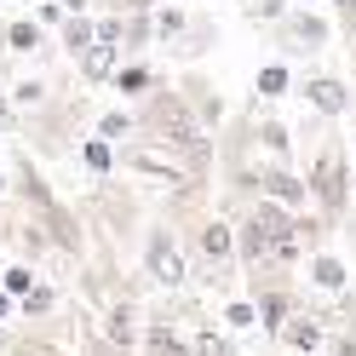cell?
<instances>
[{"label":"cell","instance_id":"cell-1","mask_svg":"<svg viewBox=\"0 0 356 356\" xmlns=\"http://www.w3.org/2000/svg\"><path fill=\"white\" fill-rule=\"evenodd\" d=\"M305 190H310V207H316L327 225H339L350 213V161H345V144L333 138V132H327V144H316V155H310Z\"/></svg>","mask_w":356,"mask_h":356},{"label":"cell","instance_id":"cell-2","mask_svg":"<svg viewBox=\"0 0 356 356\" xmlns=\"http://www.w3.org/2000/svg\"><path fill=\"white\" fill-rule=\"evenodd\" d=\"M264 29H270V47L282 58H316L327 47V35H333V24L322 12H310V6H287L276 24H264Z\"/></svg>","mask_w":356,"mask_h":356},{"label":"cell","instance_id":"cell-3","mask_svg":"<svg viewBox=\"0 0 356 356\" xmlns=\"http://www.w3.org/2000/svg\"><path fill=\"white\" fill-rule=\"evenodd\" d=\"M17 178H24V195H29V207H35V225L52 236V248H58V253H81V225H75L70 213H63V202H58V195H47L40 172L24 161V167H17Z\"/></svg>","mask_w":356,"mask_h":356},{"label":"cell","instance_id":"cell-4","mask_svg":"<svg viewBox=\"0 0 356 356\" xmlns=\"http://www.w3.org/2000/svg\"><path fill=\"white\" fill-rule=\"evenodd\" d=\"M144 282L167 287V293H184V287H190V253L178 248V236L167 225L144 230Z\"/></svg>","mask_w":356,"mask_h":356},{"label":"cell","instance_id":"cell-5","mask_svg":"<svg viewBox=\"0 0 356 356\" xmlns=\"http://www.w3.org/2000/svg\"><path fill=\"white\" fill-rule=\"evenodd\" d=\"M327 322H322V310H287V322L270 333V339H282V350H293V356H322L327 350Z\"/></svg>","mask_w":356,"mask_h":356},{"label":"cell","instance_id":"cell-6","mask_svg":"<svg viewBox=\"0 0 356 356\" xmlns=\"http://www.w3.org/2000/svg\"><path fill=\"white\" fill-rule=\"evenodd\" d=\"M253 195H270V202H282L287 213H305V207H310L305 178L287 167V161H270V167H264V178H259V190H253Z\"/></svg>","mask_w":356,"mask_h":356},{"label":"cell","instance_id":"cell-7","mask_svg":"<svg viewBox=\"0 0 356 356\" xmlns=\"http://www.w3.org/2000/svg\"><path fill=\"white\" fill-rule=\"evenodd\" d=\"M305 104L316 109V115H327V121H339L345 109H350V86L339 81V75H305Z\"/></svg>","mask_w":356,"mask_h":356},{"label":"cell","instance_id":"cell-8","mask_svg":"<svg viewBox=\"0 0 356 356\" xmlns=\"http://www.w3.org/2000/svg\"><path fill=\"white\" fill-rule=\"evenodd\" d=\"M98 333H104L109 345H127V350H138V339H144V310L132 305V299H115Z\"/></svg>","mask_w":356,"mask_h":356},{"label":"cell","instance_id":"cell-9","mask_svg":"<svg viewBox=\"0 0 356 356\" xmlns=\"http://www.w3.org/2000/svg\"><path fill=\"white\" fill-rule=\"evenodd\" d=\"M195 253L207 264H236V225L230 218H207V225L195 230Z\"/></svg>","mask_w":356,"mask_h":356},{"label":"cell","instance_id":"cell-10","mask_svg":"<svg viewBox=\"0 0 356 356\" xmlns=\"http://www.w3.org/2000/svg\"><path fill=\"white\" fill-rule=\"evenodd\" d=\"M178 92H184V104H190V115L202 121V127H218V121H225V98H218V86H213V81H202V75H190L184 86H178Z\"/></svg>","mask_w":356,"mask_h":356},{"label":"cell","instance_id":"cell-11","mask_svg":"<svg viewBox=\"0 0 356 356\" xmlns=\"http://www.w3.org/2000/svg\"><path fill=\"white\" fill-rule=\"evenodd\" d=\"M81 81H92V86H109V75L121 70V40H92L81 58Z\"/></svg>","mask_w":356,"mask_h":356},{"label":"cell","instance_id":"cell-12","mask_svg":"<svg viewBox=\"0 0 356 356\" xmlns=\"http://www.w3.org/2000/svg\"><path fill=\"white\" fill-rule=\"evenodd\" d=\"M310 287H316V293H327V299H339L345 287H350V270H345V259L339 253H310Z\"/></svg>","mask_w":356,"mask_h":356},{"label":"cell","instance_id":"cell-13","mask_svg":"<svg viewBox=\"0 0 356 356\" xmlns=\"http://www.w3.org/2000/svg\"><path fill=\"white\" fill-rule=\"evenodd\" d=\"M0 40H6L12 58H35L47 52V29L35 24V17H12V24H0Z\"/></svg>","mask_w":356,"mask_h":356},{"label":"cell","instance_id":"cell-14","mask_svg":"<svg viewBox=\"0 0 356 356\" xmlns=\"http://www.w3.org/2000/svg\"><path fill=\"white\" fill-rule=\"evenodd\" d=\"M213 40H218V24H213V17H202V12H190L184 35L172 40V58H178V63H190V58H202V52L213 47Z\"/></svg>","mask_w":356,"mask_h":356},{"label":"cell","instance_id":"cell-15","mask_svg":"<svg viewBox=\"0 0 356 356\" xmlns=\"http://www.w3.org/2000/svg\"><path fill=\"white\" fill-rule=\"evenodd\" d=\"M253 92H259V104H282L287 92H293V70H287V58L259 63V70H253Z\"/></svg>","mask_w":356,"mask_h":356},{"label":"cell","instance_id":"cell-16","mask_svg":"<svg viewBox=\"0 0 356 356\" xmlns=\"http://www.w3.org/2000/svg\"><path fill=\"white\" fill-rule=\"evenodd\" d=\"M190 356H236V333L225 322H195L190 327Z\"/></svg>","mask_w":356,"mask_h":356},{"label":"cell","instance_id":"cell-17","mask_svg":"<svg viewBox=\"0 0 356 356\" xmlns=\"http://www.w3.org/2000/svg\"><path fill=\"white\" fill-rule=\"evenodd\" d=\"M92 35H98V12H70L58 24V47L70 52V58H81L86 47H92Z\"/></svg>","mask_w":356,"mask_h":356},{"label":"cell","instance_id":"cell-18","mask_svg":"<svg viewBox=\"0 0 356 356\" xmlns=\"http://www.w3.org/2000/svg\"><path fill=\"white\" fill-rule=\"evenodd\" d=\"M253 144L264 149V161H287L293 132H287V121H276V115H259V121H253Z\"/></svg>","mask_w":356,"mask_h":356},{"label":"cell","instance_id":"cell-19","mask_svg":"<svg viewBox=\"0 0 356 356\" xmlns=\"http://www.w3.org/2000/svg\"><path fill=\"white\" fill-rule=\"evenodd\" d=\"M155 40V12H121V58H144Z\"/></svg>","mask_w":356,"mask_h":356},{"label":"cell","instance_id":"cell-20","mask_svg":"<svg viewBox=\"0 0 356 356\" xmlns=\"http://www.w3.org/2000/svg\"><path fill=\"white\" fill-rule=\"evenodd\" d=\"M109 86H115L121 98H144L149 86H155V70H149L144 58H121V70L109 75Z\"/></svg>","mask_w":356,"mask_h":356},{"label":"cell","instance_id":"cell-21","mask_svg":"<svg viewBox=\"0 0 356 356\" xmlns=\"http://www.w3.org/2000/svg\"><path fill=\"white\" fill-rule=\"evenodd\" d=\"M138 345H144V356H190V339H184L172 322H149Z\"/></svg>","mask_w":356,"mask_h":356},{"label":"cell","instance_id":"cell-22","mask_svg":"<svg viewBox=\"0 0 356 356\" xmlns=\"http://www.w3.org/2000/svg\"><path fill=\"white\" fill-rule=\"evenodd\" d=\"M6 98H12V109H17V115H29V109L52 104V81H47V75H29V81H17Z\"/></svg>","mask_w":356,"mask_h":356},{"label":"cell","instance_id":"cell-23","mask_svg":"<svg viewBox=\"0 0 356 356\" xmlns=\"http://www.w3.org/2000/svg\"><path fill=\"white\" fill-rule=\"evenodd\" d=\"M184 24H190L184 0H161V6H155V40H167V47H172V40L184 35Z\"/></svg>","mask_w":356,"mask_h":356},{"label":"cell","instance_id":"cell-24","mask_svg":"<svg viewBox=\"0 0 356 356\" xmlns=\"http://www.w3.org/2000/svg\"><path fill=\"white\" fill-rule=\"evenodd\" d=\"M92 132H98V138H109V144H121V138H132V132H138V115H132V109H98Z\"/></svg>","mask_w":356,"mask_h":356},{"label":"cell","instance_id":"cell-25","mask_svg":"<svg viewBox=\"0 0 356 356\" xmlns=\"http://www.w3.org/2000/svg\"><path fill=\"white\" fill-rule=\"evenodd\" d=\"M81 161H86V172L109 178V172H115V144L98 138V132H86V138H81Z\"/></svg>","mask_w":356,"mask_h":356},{"label":"cell","instance_id":"cell-26","mask_svg":"<svg viewBox=\"0 0 356 356\" xmlns=\"http://www.w3.org/2000/svg\"><path fill=\"white\" fill-rule=\"evenodd\" d=\"M58 310V287H47V282H35L24 299H17V316H29V322H40V316H52Z\"/></svg>","mask_w":356,"mask_h":356},{"label":"cell","instance_id":"cell-27","mask_svg":"<svg viewBox=\"0 0 356 356\" xmlns=\"http://www.w3.org/2000/svg\"><path fill=\"white\" fill-rule=\"evenodd\" d=\"M225 327H230V333H248V327H259V305H253V293L225 305Z\"/></svg>","mask_w":356,"mask_h":356},{"label":"cell","instance_id":"cell-28","mask_svg":"<svg viewBox=\"0 0 356 356\" xmlns=\"http://www.w3.org/2000/svg\"><path fill=\"white\" fill-rule=\"evenodd\" d=\"M6 356H63V350H58L52 339H40V333H12Z\"/></svg>","mask_w":356,"mask_h":356},{"label":"cell","instance_id":"cell-29","mask_svg":"<svg viewBox=\"0 0 356 356\" xmlns=\"http://www.w3.org/2000/svg\"><path fill=\"white\" fill-rule=\"evenodd\" d=\"M35 282H40V276L29 270V264H6V270H0V287H6V293H12V299H24V293H29V287H35Z\"/></svg>","mask_w":356,"mask_h":356},{"label":"cell","instance_id":"cell-30","mask_svg":"<svg viewBox=\"0 0 356 356\" xmlns=\"http://www.w3.org/2000/svg\"><path fill=\"white\" fill-rule=\"evenodd\" d=\"M282 12H287V0H248V17H253V24H276Z\"/></svg>","mask_w":356,"mask_h":356},{"label":"cell","instance_id":"cell-31","mask_svg":"<svg viewBox=\"0 0 356 356\" xmlns=\"http://www.w3.org/2000/svg\"><path fill=\"white\" fill-rule=\"evenodd\" d=\"M327 6H333V29L356 35V0H327Z\"/></svg>","mask_w":356,"mask_h":356},{"label":"cell","instance_id":"cell-32","mask_svg":"<svg viewBox=\"0 0 356 356\" xmlns=\"http://www.w3.org/2000/svg\"><path fill=\"white\" fill-rule=\"evenodd\" d=\"M86 356H132L127 345H109L104 333H86Z\"/></svg>","mask_w":356,"mask_h":356},{"label":"cell","instance_id":"cell-33","mask_svg":"<svg viewBox=\"0 0 356 356\" xmlns=\"http://www.w3.org/2000/svg\"><path fill=\"white\" fill-rule=\"evenodd\" d=\"M63 17H70V12H63L58 0H47V6H35V24H40V29H58Z\"/></svg>","mask_w":356,"mask_h":356},{"label":"cell","instance_id":"cell-34","mask_svg":"<svg viewBox=\"0 0 356 356\" xmlns=\"http://www.w3.org/2000/svg\"><path fill=\"white\" fill-rule=\"evenodd\" d=\"M12 127H17V109H12V98H6V92H0V138H6Z\"/></svg>","mask_w":356,"mask_h":356},{"label":"cell","instance_id":"cell-35","mask_svg":"<svg viewBox=\"0 0 356 356\" xmlns=\"http://www.w3.org/2000/svg\"><path fill=\"white\" fill-rule=\"evenodd\" d=\"M161 0H115V12H155Z\"/></svg>","mask_w":356,"mask_h":356},{"label":"cell","instance_id":"cell-36","mask_svg":"<svg viewBox=\"0 0 356 356\" xmlns=\"http://www.w3.org/2000/svg\"><path fill=\"white\" fill-rule=\"evenodd\" d=\"M12 316H17V299L6 293V287H0V322H12Z\"/></svg>","mask_w":356,"mask_h":356},{"label":"cell","instance_id":"cell-37","mask_svg":"<svg viewBox=\"0 0 356 356\" xmlns=\"http://www.w3.org/2000/svg\"><path fill=\"white\" fill-rule=\"evenodd\" d=\"M63 12H98V0H58Z\"/></svg>","mask_w":356,"mask_h":356},{"label":"cell","instance_id":"cell-38","mask_svg":"<svg viewBox=\"0 0 356 356\" xmlns=\"http://www.w3.org/2000/svg\"><path fill=\"white\" fill-rule=\"evenodd\" d=\"M6 190H12V184H6V167H0V202H6Z\"/></svg>","mask_w":356,"mask_h":356},{"label":"cell","instance_id":"cell-39","mask_svg":"<svg viewBox=\"0 0 356 356\" xmlns=\"http://www.w3.org/2000/svg\"><path fill=\"white\" fill-rule=\"evenodd\" d=\"M0 167H6V144H0Z\"/></svg>","mask_w":356,"mask_h":356},{"label":"cell","instance_id":"cell-40","mask_svg":"<svg viewBox=\"0 0 356 356\" xmlns=\"http://www.w3.org/2000/svg\"><path fill=\"white\" fill-rule=\"evenodd\" d=\"M293 6H316V0H293Z\"/></svg>","mask_w":356,"mask_h":356}]
</instances>
